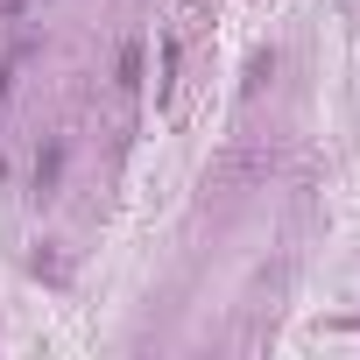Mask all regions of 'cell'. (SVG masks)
<instances>
[{
    "label": "cell",
    "instance_id": "cell-1",
    "mask_svg": "<svg viewBox=\"0 0 360 360\" xmlns=\"http://www.w3.org/2000/svg\"><path fill=\"white\" fill-rule=\"evenodd\" d=\"M15 71H22V50H15L8 64H0V106H8V92H15Z\"/></svg>",
    "mask_w": 360,
    "mask_h": 360
}]
</instances>
